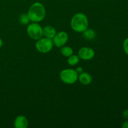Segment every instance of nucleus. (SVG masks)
<instances>
[{
    "instance_id": "obj_2",
    "label": "nucleus",
    "mask_w": 128,
    "mask_h": 128,
    "mask_svg": "<svg viewBox=\"0 0 128 128\" xmlns=\"http://www.w3.org/2000/svg\"><path fill=\"white\" fill-rule=\"evenodd\" d=\"M88 19L87 16L82 12L76 13L71 20V28L76 32H82L88 28Z\"/></svg>"
},
{
    "instance_id": "obj_16",
    "label": "nucleus",
    "mask_w": 128,
    "mask_h": 128,
    "mask_svg": "<svg viewBox=\"0 0 128 128\" xmlns=\"http://www.w3.org/2000/svg\"><path fill=\"white\" fill-rule=\"evenodd\" d=\"M122 117L124 120H128V109L124 111V112H122Z\"/></svg>"
},
{
    "instance_id": "obj_4",
    "label": "nucleus",
    "mask_w": 128,
    "mask_h": 128,
    "mask_svg": "<svg viewBox=\"0 0 128 128\" xmlns=\"http://www.w3.org/2000/svg\"><path fill=\"white\" fill-rule=\"evenodd\" d=\"M53 47V42L51 39L48 38H41L37 40L36 43V48L41 53H47L52 50Z\"/></svg>"
},
{
    "instance_id": "obj_10",
    "label": "nucleus",
    "mask_w": 128,
    "mask_h": 128,
    "mask_svg": "<svg viewBox=\"0 0 128 128\" xmlns=\"http://www.w3.org/2000/svg\"><path fill=\"white\" fill-rule=\"evenodd\" d=\"M42 33L44 37L52 40L56 34V31L54 27L51 26H46L42 28Z\"/></svg>"
},
{
    "instance_id": "obj_15",
    "label": "nucleus",
    "mask_w": 128,
    "mask_h": 128,
    "mask_svg": "<svg viewBox=\"0 0 128 128\" xmlns=\"http://www.w3.org/2000/svg\"><path fill=\"white\" fill-rule=\"evenodd\" d=\"M123 48L124 52L128 55V38L124 41Z\"/></svg>"
},
{
    "instance_id": "obj_18",
    "label": "nucleus",
    "mask_w": 128,
    "mask_h": 128,
    "mask_svg": "<svg viewBox=\"0 0 128 128\" xmlns=\"http://www.w3.org/2000/svg\"><path fill=\"white\" fill-rule=\"evenodd\" d=\"M122 127L123 128H128V121H126V122L122 124Z\"/></svg>"
},
{
    "instance_id": "obj_19",
    "label": "nucleus",
    "mask_w": 128,
    "mask_h": 128,
    "mask_svg": "<svg viewBox=\"0 0 128 128\" xmlns=\"http://www.w3.org/2000/svg\"><path fill=\"white\" fill-rule=\"evenodd\" d=\"M2 45H3V42H2V40H1V39L0 38V48L2 47Z\"/></svg>"
},
{
    "instance_id": "obj_1",
    "label": "nucleus",
    "mask_w": 128,
    "mask_h": 128,
    "mask_svg": "<svg viewBox=\"0 0 128 128\" xmlns=\"http://www.w3.org/2000/svg\"><path fill=\"white\" fill-rule=\"evenodd\" d=\"M28 15L30 20L34 22H38L42 21L46 16V10L42 4L36 2L30 6Z\"/></svg>"
},
{
    "instance_id": "obj_7",
    "label": "nucleus",
    "mask_w": 128,
    "mask_h": 128,
    "mask_svg": "<svg viewBox=\"0 0 128 128\" xmlns=\"http://www.w3.org/2000/svg\"><path fill=\"white\" fill-rule=\"evenodd\" d=\"M78 56L81 60H90L94 57L95 52L91 48L82 47L79 50Z\"/></svg>"
},
{
    "instance_id": "obj_11",
    "label": "nucleus",
    "mask_w": 128,
    "mask_h": 128,
    "mask_svg": "<svg viewBox=\"0 0 128 128\" xmlns=\"http://www.w3.org/2000/svg\"><path fill=\"white\" fill-rule=\"evenodd\" d=\"M82 36L86 40H92L96 38V33L93 30L88 28L82 32Z\"/></svg>"
},
{
    "instance_id": "obj_12",
    "label": "nucleus",
    "mask_w": 128,
    "mask_h": 128,
    "mask_svg": "<svg viewBox=\"0 0 128 128\" xmlns=\"http://www.w3.org/2000/svg\"><path fill=\"white\" fill-rule=\"evenodd\" d=\"M61 52L65 57H70L73 54V50L70 46H62L61 48Z\"/></svg>"
},
{
    "instance_id": "obj_5",
    "label": "nucleus",
    "mask_w": 128,
    "mask_h": 128,
    "mask_svg": "<svg viewBox=\"0 0 128 128\" xmlns=\"http://www.w3.org/2000/svg\"><path fill=\"white\" fill-rule=\"evenodd\" d=\"M27 33L31 39L38 40L43 36L42 28L37 22H34L29 24L27 28Z\"/></svg>"
},
{
    "instance_id": "obj_13",
    "label": "nucleus",
    "mask_w": 128,
    "mask_h": 128,
    "mask_svg": "<svg viewBox=\"0 0 128 128\" xmlns=\"http://www.w3.org/2000/svg\"><path fill=\"white\" fill-rule=\"evenodd\" d=\"M80 57L78 55H73L72 54L68 57V62L71 66H75V65L78 64V63L80 61Z\"/></svg>"
},
{
    "instance_id": "obj_6",
    "label": "nucleus",
    "mask_w": 128,
    "mask_h": 128,
    "mask_svg": "<svg viewBox=\"0 0 128 128\" xmlns=\"http://www.w3.org/2000/svg\"><path fill=\"white\" fill-rule=\"evenodd\" d=\"M68 34L65 31H60L56 34L54 37L52 39L53 44L56 47L61 48L67 42L68 40Z\"/></svg>"
},
{
    "instance_id": "obj_3",
    "label": "nucleus",
    "mask_w": 128,
    "mask_h": 128,
    "mask_svg": "<svg viewBox=\"0 0 128 128\" xmlns=\"http://www.w3.org/2000/svg\"><path fill=\"white\" fill-rule=\"evenodd\" d=\"M60 77L64 83L72 84L76 82L78 79V74L76 70L72 69H66L61 71Z\"/></svg>"
},
{
    "instance_id": "obj_8",
    "label": "nucleus",
    "mask_w": 128,
    "mask_h": 128,
    "mask_svg": "<svg viewBox=\"0 0 128 128\" xmlns=\"http://www.w3.org/2000/svg\"><path fill=\"white\" fill-rule=\"evenodd\" d=\"M28 119L22 115L17 116L14 122V126L16 128H26L28 126Z\"/></svg>"
},
{
    "instance_id": "obj_17",
    "label": "nucleus",
    "mask_w": 128,
    "mask_h": 128,
    "mask_svg": "<svg viewBox=\"0 0 128 128\" xmlns=\"http://www.w3.org/2000/svg\"><path fill=\"white\" fill-rule=\"evenodd\" d=\"M76 72H78V74H80L81 73V72H82V71H83V69H82V67H78L77 68H76Z\"/></svg>"
},
{
    "instance_id": "obj_9",
    "label": "nucleus",
    "mask_w": 128,
    "mask_h": 128,
    "mask_svg": "<svg viewBox=\"0 0 128 128\" xmlns=\"http://www.w3.org/2000/svg\"><path fill=\"white\" fill-rule=\"evenodd\" d=\"M78 79L80 82L83 85L90 84L92 81V76H91V74L88 72H83V71L79 74Z\"/></svg>"
},
{
    "instance_id": "obj_14",
    "label": "nucleus",
    "mask_w": 128,
    "mask_h": 128,
    "mask_svg": "<svg viewBox=\"0 0 128 128\" xmlns=\"http://www.w3.org/2000/svg\"><path fill=\"white\" fill-rule=\"evenodd\" d=\"M20 21L21 24H28L29 23V22L30 21L28 14H22L20 17Z\"/></svg>"
}]
</instances>
